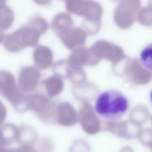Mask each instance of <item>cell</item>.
I'll return each instance as SVG.
<instances>
[{
  "mask_svg": "<svg viewBox=\"0 0 152 152\" xmlns=\"http://www.w3.org/2000/svg\"><path fill=\"white\" fill-rule=\"evenodd\" d=\"M17 88L15 77L10 72L3 70L0 73V90L2 94L12 103L19 102L22 95Z\"/></svg>",
  "mask_w": 152,
  "mask_h": 152,
  "instance_id": "6",
  "label": "cell"
},
{
  "mask_svg": "<svg viewBox=\"0 0 152 152\" xmlns=\"http://www.w3.org/2000/svg\"><path fill=\"white\" fill-rule=\"evenodd\" d=\"M128 107V101L125 96L118 90L111 89L99 95L95 102V109L102 117L115 120L123 116Z\"/></svg>",
  "mask_w": 152,
  "mask_h": 152,
  "instance_id": "2",
  "label": "cell"
},
{
  "mask_svg": "<svg viewBox=\"0 0 152 152\" xmlns=\"http://www.w3.org/2000/svg\"><path fill=\"white\" fill-rule=\"evenodd\" d=\"M90 48L95 56L100 60L105 59L109 61L113 65L116 64L123 56V51L119 46L104 40L96 41Z\"/></svg>",
  "mask_w": 152,
  "mask_h": 152,
  "instance_id": "5",
  "label": "cell"
},
{
  "mask_svg": "<svg viewBox=\"0 0 152 152\" xmlns=\"http://www.w3.org/2000/svg\"><path fill=\"white\" fill-rule=\"evenodd\" d=\"M28 105L30 108L39 114H45L48 112L49 103L48 100L44 96L35 95L28 100Z\"/></svg>",
  "mask_w": 152,
  "mask_h": 152,
  "instance_id": "12",
  "label": "cell"
},
{
  "mask_svg": "<svg viewBox=\"0 0 152 152\" xmlns=\"http://www.w3.org/2000/svg\"><path fill=\"white\" fill-rule=\"evenodd\" d=\"M140 60L145 68L152 71V43L148 45L141 51Z\"/></svg>",
  "mask_w": 152,
  "mask_h": 152,
  "instance_id": "15",
  "label": "cell"
},
{
  "mask_svg": "<svg viewBox=\"0 0 152 152\" xmlns=\"http://www.w3.org/2000/svg\"><path fill=\"white\" fill-rule=\"evenodd\" d=\"M6 1V0H0V6L5 5Z\"/></svg>",
  "mask_w": 152,
  "mask_h": 152,
  "instance_id": "17",
  "label": "cell"
},
{
  "mask_svg": "<svg viewBox=\"0 0 152 152\" xmlns=\"http://www.w3.org/2000/svg\"><path fill=\"white\" fill-rule=\"evenodd\" d=\"M137 19L143 25H152V7L148 5L140 8L137 15Z\"/></svg>",
  "mask_w": 152,
  "mask_h": 152,
  "instance_id": "14",
  "label": "cell"
},
{
  "mask_svg": "<svg viewBox=\"0 0 152 152\" xmlns=\"http://www.w3.org/2000/svg\"><path fill=\"white\" fill-rule=\"evenodd\" d=\"M148 5L152 7V0H148Z\"/></svg>",
  "mask_w": 152,
  "mask_h": 152,
  "instance_id": "18",
  "label": "cell"
},
{
  "mask_svg": "<svg viewBox=\"0 0 152 152\" xmlns=\"http://www.w3.org/2000/svg\"><path fill=\"white\" fill-rule=\"evenodd\" d=\"M141 5L140 0H121L114 12L116 25L121 28L130 26L137 19Z\"/></svg>",
  "mask_w": 152,
  "mask_h": 152,
  "instance_id": "4",
  "label": "cell"
},
{
  "mask_svg": "<svg viewBox=\"0 0 152 152\" xmlns=\"http://www.w3.org/2000/svg\"><path fill=\"white\" fill-rule=\"evenodd\" d=\"M87 33L82 28L72 27L59 37L63 44L72 51L84 47Z\"/></svg>",
  "mask_w": 152,
  "mask_h": 152,
  "instance_id": "8",
  "label": "cell"
},
{
  "mask_svg": "<svg viewBox=\"0 0 152 152\" xmlns=\"http://www.w3.org/2000/svg\"><path fill=\"white\" fill-rule=\"evenodd\" d=\"M39 69L33 66H25L20 70L18 77L19 88L21 91L30 92L37 87L40 78Z\"/></svg>",
  "mask_w": 152,
  "mask_h": 152,
  "instance_id": "7",
  "label": "cell"
},
{
  "mask_svg": "<svg viewBox=\"0 0 152 152\" xmlns=\"http://www.w3.org/2000/svg\"><path fill=\"white\" fill-rule=\"evenodd\" d=\"M43 84L49 96H56L61 92L63 88L62 77L57 74L53 75L44 80Z\"/></svg>",
  "mask_w": 152,
  "mask_h": 152,
  "instance_id": "11",
  "label": "cell"
},
{
  "mask_svg": "<svg viewBox=\"0 0 152 152\" xmlns=\"http://www.w3.org/2000/svg\"><path fill=\"white\" fill-rule=\"evenodd\" d=\"M33 58L37 68L39 69H46L52 64L53 53L48 47L42 45H38L33 51Z\"/></svg>",
  "mask_w": 152,
  "mask_h": 152,
  "instance_id": "9",
  "label": "cell"
},
{
  "mask_svg": "<svg viewBox=\"0 0 152 152\" xmlns=\"http://www.w3.org/2000/svg\"></svg>",
  "mask_w": 152,
  "mask_h": 152,
  "instance_id": "20",
  "label": "cell"
},
{
  "mask_svg": "<svg viewBox=\"0 0 152 152\" xmlns=\"http://www.w3.org/2000/svg\"><path fill=\"white\" fill-rule=\"evenodd\" d=\"M36 4L43 6L48 5L51 3L52 0H33Z\"/></svg>",
  "mask_w": 152,
  "mask_h": 152,
  "instance_id": "16",
  "label": "cell"
},
{
  "mask_svg": "<svg viewBox=\"0 0 152 152\" xmlns=\"http://www.w3.org/2000/svg\"><path fill=\"white\" fill-rule=\"evenodd\" d=\"M74 23L71 16L66 12L58 14L53 18L52 23V28L59 37L63 33L73 27Z\"/></svg>",
  "mask_w": 152,
  "mask_h": 152,
  "instance_id": "10",
  "label": "cell"
},
{
  "mask_svg": "<svg viewBox=\"0 0 152 152\" xmlns=\"http://www.w3.org/2000/svg\"><path fill=\"white\" fill-rule=\"evenodd\" d=\"M0 7V28L3 31L12 25L14 20V14L12 10L5 5Z\"/></svg>",
  "mask_w": 152,
  "mask_h": 152,
  "instance_id": "13",
  "label": "cell"
},
{
  "mask_svg": "<svg viewBox=\"0 0 152 152\" xmlns=\"http://www.w3.org/2000/svg\"><path fill=\"white\" fill-rule=\"evenodd\" d=\"M65 7L69 13L82 16L83 20H101L102 7L94 0H66Z\"/></svg>",
  "mask_w": 152,
  "mask_h": 152,
  "instance_id": "3",
  "label": "cell"
},
{
  "mask_svg": "<svg viewBox=\"0 0 152 152\" xmlns=\"http://www.w3.org/2000/svg\"><path fill=\"white\" fill-rule=\"evenodd\" d=\"M48 25L43 18L36 16L26 24L13 32L4 35L1 42L5 48L15 53L26 47L36 46L41 36L47 30Z\"/></svg>",
  "mask_w": 152,
  "mask_h": 152,
  "instance_id": "1",
  "label": "cell"
},
{
  "mask_svg": "<svg viewBox=\"0 0 152 152\" xmlns=\"http://www.w3.org/2000/svg\"><path fill=\"white\" fill-rule=\"evenodd\" d=\"M150 99L152 103V90H151L150 93Z\"/></svg>",
  "mask_w": 152,
  "mask_h": 152,
  "instance_id": "19",
  "label": "cell"
}]
</instances>
